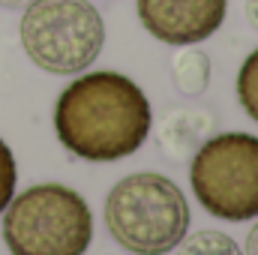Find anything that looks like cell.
<instances>
[{
  "label": "cell",
  "instance_id": "cell-11",
  "mask_svg": "<svg viewBox=\"0 0 258 255\" xmlns=\"http://www.w3.org/2000/svg\"><path fill=\"white\" fill-rule=\"evenodd\" d=\"M243 255H258V222L249 228L246 234V246H243Z\"/></svg>",
  "mask_w": 258,
  "mask_h": 255
},
{
  "label": "cell",
  "instance_id": "cell-8",
  "mask_svg": "<svg viewBox=\"0 0 258 255\" xmlns=\"http://www.w3.org/2000/svg\"><path fill=\"white\" fill-rule=\"evenodd\" d=\"M174 249L177 255H243L240 246L234 243V237H228L225 231H213V228L183 234V240Z\"/></svg>",
  "mask_w": 258,
  "mask_h": 255
},
{
  "label": "cell",
  "instance_id": "cell-4",
  "mask_svg": "<svg viewBox=\"0 0 258 255\" xmlns=\"http://www.w3.org/2000/svg\"><path fill=\"white\" fill-rule=\"evenodd\" d=\"M18 33L24 54L51 75L84 72L105 45V21L90 0H30Z\"/></svg>",
  "mask_w": 258,
  "mask_h": 255
},
{
  "label": "cell",
  "instance_id": "cell-2",
  "mask_svg": "<svg viewBox=\"0 0 258 255\" xmlns=\"http://www.w3.org/2000/svg\"><path fill=\"white\" fill-rule=\"evenodd\" d=\"M105 228L132 255H165L189 231L186 195L165 174H129L105 198Z\"/></svg>",
  "mask_w": 258,
  "mask_h": 255
},
{
  "label": "cell",
  "instance_id": "cell-6",
  "mask_svg": "<svg viewBox=\"0 0 258 255\" xmlns=\"http://www.w3.org/2000/svg\"><path fill=\"white\" fill-rule=\"evenodd\" d=\"M135 12L153 39L165 45H195L222 27L228 0H135Z\"/></svg>",
  "mask_w": 258,
  "mask_h": 255
},
{
  "label": "cell",
  "instance_id": "cell-13",
  "mask_svg": "<svg viewBox=\"0 0 258 255\" xmlns=\"http://www.w3.org/2000/svg\"><path fill=\"white\" fill-rule=\"evenodd\" d=\"M30 0H0V6H6V9H21V6H27Z\"/></svg>",
  "mask_w": 258,
  "mask_h": 255
},
{
  "label": "cell",
  "instance_id": "cell-10",
  "mask_svg": "<svg viewBox=\"0 0 258 255\" xmlns=\"http://www.w3.org/2000/svg\"><path fill=\"white\" fill-rule=\"evenodd\" d=\"M15 177H18V171H15V156H12L9 144L0 138V213L6 210V204H9L12 195H15Z\"/></svg>",
  "mask_w": 258,
  "mask_h": 255
},
{
  "label": "cell",
  "instance_id": "cell-1",
  "mask_svg": "<svg viewBox=\"0 0 258 255\" xmlns=\"http://www.w3.org/2000/svg\"><path fill=\"white\" fill-rule=\"evenodd\" d=\"M150 102L120 72H87L66 84L54 102V132L66 150L87 162H117L150 135Z\"/></svg>",
  "mask_w": 258,
  "mask_h": 255
},
{
  "label": "cell",
  "instance_id": "cell-7",
  "mask_svg": "<svg viewBox=\"0 0 258 255\" xmlns=\"http://www.w3.org/2000/svg\"><path fill=\"white\" fill-rule=\"evenodd\" d=\"M174 84L183 96H201L210 84V57L195 45H183L174 60Z\"/></svg>",
  "mask_w": 258,
  "mask_h": 255
},
{
  "label": "cell",
  "instance_id": "cell-3",
  "mask_svg": "<svg viewBox=\"0 0 258 255\" xmlns=\"http://www.w3.org/2000/svg\"><path fill=\"white\" fill-rule=\"evenodd\" d=\"M3 216V243L12 255H84L93 240V213L81 192L36 183L12 195Z\"/></svg>",
  "mask_w": 258,
  "mask_h": 255
},
{
  "label": "cell",
  "instance_id": "cell-12",
  "mask_svg": "<svg viewBox=\"0 0 258 255\" xmlns=\"http://www.w3.org/2000/svg\"><path fill=\"white\" fill-rule=\"evenodd\" d=\"M243 12H246V21L258 30V0H246L243 3Z\"/></svg>",
  "mask_w": 258,
  "mask_h": 255
},
{
  "label": "cell",
  "instance_id": "cell-9",
  "mask_svg": "<svg viewBox=\"0 0 258 255\" xmlns=\"http://www.w3.org/2000/svg\"><path fill=\"white\" fill-rule=\"evenodd\" d=\"M237 99H240V108L258 123V48L240 63V72H237Z\"/></svg>",
  "mask_w": 258,
  "mask_h": 255
},
{
  "label": "cell",
  "instance_id": "cell-5",
  "mask_svg": "<svg viewBox=\"0 0 258 255\" xmlns=\"http://www.w3.org/2000/svg\"><path fill=\"white\" fill-rule=\"evenodd\" d=\"M189 183L198 204L228 222L258 216V138L249 132H219L192 156Z\"/></svg>",
  "mask_w": 258,
  "mask_h": 255
}]
</instances>
